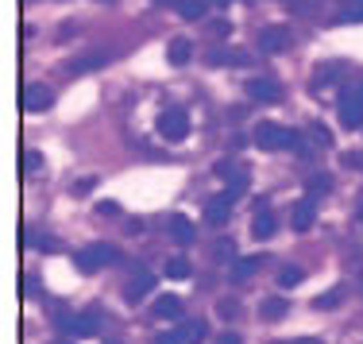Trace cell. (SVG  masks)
<instances>
[{"label": "cell", "mask_w": 363, "mask_h": 344, "mask_svg": "<svg viewBox=\"0 0 363 344\" xmlns=\"http://www.w3.org/2000/svg\"><path fill=\"white\" fill-rule=\"evenodd\" d=\"M282 344H290V340H282Z\"/></svg>", "instance_id": "7bdbcfd3"}, {"label": "cell", "mask_w": 363, "mask_h": 344, "mask_svg": "<svg viewBox=\"0 0 363 344\" xmlns=\"http://www.w3.org/2000/svg\"><path fill=\"white\" fill-rule=\"evenodd\" d=\"M93 186H97V178H82V182L74 186V194H77V197H85V194L93 190Z\"/></svg>", "instance_id": "e575fe53"}, {"label": "cell", "mask_w": 363, "mask_h": 344, "mask_svg": "<svg viewBox=\"0 0 363 344\" xmlns=\"http://www.w3.org/2000/svg\"><path fill=\"white\" fill-rule=\"evenodd\" d=\"M290 344H321L317 337H298V340H290Z\"/></svg>", "instance_id": "74e56055"}, {"label": "cell", "mask_w": 363, "mask_h": 344, "mask_svg": "<svg viewBox=\"0 0 363 344\" xmlns=\"http://www.w3.org/2000/svg\"><path fill=\"white\" fill-rule=\"evenodd\" d=\"M28 244H35V248H47V252H55V248H58V240H55V236H35V232H28Z\"/></svg>", "instance_id": "83f0119b"}, {"label": "cell", "mask_w": 363, "mask_h": 344, "mask_svg": "<svg viewBox=\"0 0 363 344\" xmlns=\"http://www.w3.org/2000/svg\"><path fill=\"white\" fill-rule=\"evenodd\" d=\"M309 128H313V140L321 143V148H333V132H328L325 124H309Z\"/></svg>", "instance_id": "f1b7e54d"}, {"label": "cell", "mask_w": 363, "mask_h": 344, "mask_svg": "<svg viewBox=\"0 0 363 344\" xmlns=\"http://www.w3.org/2000/svg\"><path fill=\"white\" fill-rule=\"evenodd\" d=\"M244 93L252 101H263V105H279L282 101V85L271 82V77H252V82L244 85Z\"/></svg>", "instance_id": "8992f818"}, {"label": "cell", "mask_w": 363, "mask_h": 344, "mask_svg": "<svg viewBox=\"0 0 363 344\" xmlns=\"http://www.w3.org/2000/svg\"><path fill=\"white\" fill-rule=\"evenodd\" d=\"M336 116L344 128H363V89H344L336 101Z\"/></svg>", "instance_id": "5b68a950"}, {"label": "cell", "mask_w": 363, "mask_h": 344, "mask_svg": "<svg viewBox=\"0 0 363 344\" xmlns=\"http://www.w3.org/2000/svg\"><path fill=\"white\" fill-rule=\"evenodd\" d=\"M155 290V274H147V271H135L132 274V282H128V290H124V298L128 302H140V298H147Z\"/></svg>", "instance_id": "7c38bea8"}, {"label": "cell", "mask_w": 363, "mask_h": 344, "mask_svg": "<svg viewBox=\"0 0 363 344\" xmlns=\"http://www.w3.org/2000/svg\"><path fill=\"white\" fill-rule=\"evenodd\" d=\"M232 205H236V197H228V194L209 197V205H205V221H209V225H224V221L232 217Z\"/></svg>", "instance_id": "30bf717a"}, {"label": "cell", "mask_w": 363, "mask_h": 344, "mask_svg": "<svg viewBox=\"0 0 363 344\" xmlns=\"http://www.w3.org/2000/svg\"><path fill=\"white\" fill-rule=\"evenodd\" d=\"M247 182H252V178H247V170H240V174L228 182V197H240V194L247 190Z\"/></svg>", "instance_id": "d4e9b609"}, {"label": "cell", "mask_w": 363, "mask_h": 344, "mask_svg": "<svg viewBox=\"0 0 363 344\" xmlns=\"http://www.w3.org/2000/svg\"><path fill=\"white\" fill-rule=\"evenodd\" d=\"M286 47H290V28L271 23V28L259 31V50H263V55H282Z\"/></svg>", "instance_id": "52a82bcc"}, {"label": "cell", "mask_w": 363, "mask_h": 344, "mask_svg": "<svg viewBox=\"0 0 363 344\" xmlns=\"http://www.w3.org/2000/svg\"><path fill=\"white\" fill-rule=\"evenodd\" d=\"M217 4H228V0H217Z\"/></svg>", "instance_id": "60d3db41"}, {"label": "cell", "mask_w": 363, "mask_h": 344, "mask_svg": "<svg viewBox=\"0 0 363 344\" xmlns=\"http://www.w3.org/2000/svg\"><path fill=\"white\" fill-rule=\"evenodd\" d=\"M55 344H74V340H55Z\"/></svg>", "instance_id": "f35d334b"}, {"label": "cell", "mask_w": 363, "mask_h": 344, "mask_svg": "<svg viewBox=\"0 0 363 344\" xmlns=\"http://www.w3.org/2000/svg\"><path fill=\"white\" fill-rule=\"evenodd\" d=\"M174 12L182 20H205V12H209V0H178Z\"/></svg>", "instance_id": "2e32d148"}, {"label": "cell", "mask_w": 363, "mask_h": 344, "mask_svg": "<svg viewBox=\"0 0 363 344\" xmlns=\"http://www.w3.org/2000/svg\"><path fill=\"white\" fill-rule=\"evenodd\" d=\"M189 260L186 255H174V260H167V279H189Z\"/></svg>", "instance_id": "44dd1931"}, {"label": "cell", "mask_w": 363, "mask_h": 344, "mask_svg": "<svg viewBox=\"0 0 363 344\" xmlns=\"http://www.w3.org/2000/svg\"><path fill=\"white\" fill-rule=\"evenodd\" d=\"M336 302H340V290H328V294H321L313 306H317V309H333Z\"/></svg>", "instance_id": "1f68e13d"}, {"label": "cell", "mask_w": 363, "mask_h": 344, "mask_svg": "<svg viewBox=\"0 0 363 344\" xmlns=\"http://www.w3.org/2000/svg\"><path fill=\"white\" fill-rule=\"evenodd\" d=\"M167 58H170V66H186L189 58H194V43H189L186 35L170 39V47H167Z\"/></svg>", "instance_id": "5bb4252c"}, {"label": "cell", "mask_w": 363, "mask_h": 344, "mask_svg": "<svg viewBox=\"0 0 363 344\" xmlns=\"http://www.w3.org/2000/svg\"><path fill=\"white\" fill-rule=\"evenodd\" d=\"M213 255H217L220 263H224V260H228V263H236V244H232V240H220V244H217V252H213Z\"/></svg>", "instance_id": "484cf974"}, {"label": "cell", "mask_w": 363, "mask_h": 344, "mask_svg": "<svg viewBox=\"0 0 363 344\" xmlns=\"http://www.w3.org/2000/svg\"><path fill=\"white\" fill-rule=\"evenodd\" d=\"M301 279H306V274H301V267H282V271H279V287H282V290H294Z\"/></svg>", "instance_id": "7402d4cb"}, {"label": "cell", "mask_w": 363, "mask_h": 344, "mask_svg": "<svg viewBox=\"0 0 363 344\" xmlns=\"http://www.w3.org/2000/svg\"><path fill=\"white\" fill-rule=\"evenodd\" d=\"M55 325H58L62 333H70L74 340H77V337H93V333L101 329V321H97V314H93V309H89V314H58Z\"/></svg>", "instance_id": "277c9868"}, {"label": "cell", "mask_w": 363, "mask_h": 344, "mask_svg": "<svg viewBox=\"0 0 363 344\" xmlns=\"http://www.w3.org/2000/svg\"><path fill=\"white\" fill-rule=\"evenodd\" d=\"M178 333H182V340H186V344H197V340H205V337H209V325H205L201 317H189V321L182 325Z\"/></svg>", "instance_id": "e0dca14e"}, {"label": "cell", "mask_w": 363, "mask_h": 344, "mask_svg": "<svg viewBox=\"0 0 363 344\" xmlns=\"http://www.w3.org/2000/svg\"><path fill=\"white\" fill-rule=\"evenodd\" d=\"M348 4H363V0H348Z\"/></svg>", "instance_id": "ab89813d"}, {"label": "cell", "mask_w": 363, "mask_h": 344, "mask_svg": "<svg viewBox=\"0 0 363 344\" xmlns=\"http://www.w3.org/2000/svg\"><path fill=\"white\" fill-rule=\"evenodd\" d=\"M344 167L359 170V174H363V151H344Z\"/></svg>", "instance_id": "f546056e"}, {"label": "cell", "mask_w": 363, "mask_h": 344, "mask_svg": "<svg viewBox=\"0 0 363 344\" xmlns=\"http://www.w3.org/2000/svg\"><path fill=\"white\" fill-rule=\"evenodd\" d=\"M151 344H186V340H182V333L174 329V333H155Z\"/></svg>", "instance_id": "4dcf8cb0"}, {"label": "cell", "mask_w": 363, "mask_h": 344, "mask_svg": "<svg viewBox=\"0 0 363 344\" xmlns=\"http://www.w3.org/2000/svg\"><path fill=\"white\" fill-rule=\"evenodd\" d=\"M259 314H263V321H282V317L290 314V302L286 298H267V302L259 306Z\"/></svg>", "instance_id": "ac0fdd59"}, {"label": "cell", "mask_w": 363, "mask_h": 344, "mask_svg": "<svg viewBox=\"0 0 363 344\" xmlns=\"http://www.w3.org/2000/svg\"><path fill=\"white\" fill-rule=\"evenodd\" d=\"M255 271H259V255H247V260H236V263H232V282H247Z\"/></svg>", "instance_id": "ffe728a7"}, {"label": "cell", "mask_w": 363, "mask_h": 344, "mask_svg": "<svg viewBox=\"0 0 363 344\" xmlns=\"http://www.w3.org/2000/svg\"><path fill=\"white\" fill-rule=\"evenodd\" d=\"M116 260H120V255H116V248H112V244H89V248H82V252H74L77 271H85V274L108 267V263H116Z\"/></svg>", "instance_id": "7a4b0ae2"}, {"label": "cell", "mask_w": 363, "mask_h": 344, "mask_svg": "<svg viewBox=\"0 0 363 344\" xmlns=\"http://www.w3.org/2000/svg\"><path fill=\"white\" fill-rule=\"evenodd\" d=\"M151 314H155V317H182V298H174V294H162V298H155Z\"/></svg>", "instance_id": "d6986e66"}, {"label": "cell", "mask_w": 363, "mask_h": 344, "mask_svg": "<svg viewBox=\"0 0 363 344\" xmlns=\"http://www.w3.org/2000/svg\"><path fill=\"white\" fill-rule=\"evenodd\" d=\"M97 213H101V217H116L120 205H116V201H101V205H97Z\"/></svg>", "instance_id": "d590c367"}, {"label": "cell", "mask_w": 363, "mask_h": 344, "mask_svg": "<svg viewBox=\"0 0 363 344\" xmlns=\"http://www.w3.org/2000/svg\"><path fill=\"white\" fill-rule=\"evenodd\" d=\"M43 167V155L39 151H28V155H23V170H28V174H31V170H39Z\"/></svg>", "instance_id": "836d02e7"}, {"label": "cell", "mask_w": 363, "mask_h": 344, "mask_svg": "<svg viewBox=\"0 0 363 344\" xmlns=\"http://www.w3.org/2000/svg\"><path fill=\"white\" fill-rule=\"evenodd\" d=\"M50 105H55V93H50L47 85H28V89H23V109H28V113H47Z\"/></svg>", "instance_id": "9c48e42d"}, {"label": "cell", "mask_w": 363, "mask_h": 344, "mask_svg": "<svg viewBox=\"0 0 363 344\" xmlns=\"http://www.w3.org/2000/svg\"><path fill=\"white\" fill-rule=\"evenodd\" d=\"M328 190H333V178H328V174H313V178H309V201L321 197V194H328Z\"/></svg>", "instance_id": "603a6c76"}, {"label": "cell", "mask_w": 363, "mask_h": 344, "mask_svg": "<svg viewBox=\"0 0 363 344\" xmlns=\"http://www.w3.org/2000/svg\"><path fill=\"white\" fill-rule=\"evenodd\" d=\"M294 140H298V132H294V128H282V124H274V120H259V124H255V143L263 151L294 148Z\"/></svg>", "instance_id": "6da1fadb"}, {"label": "cell", "mask_w": 363, "mask_h": 344, "mask_svg": "<svg viewBox=\"0 0 363 344\" xmlns=\"http://www.w3.org/2000/svg\"><path fill=\"white\" fill-rule=\"evenodd\" d=\"M240 174V167H236V162H217V178H228V182H232V178H236Z\"/></svg>", "instance_id": "d6a6232c"}, {"label": "cell", "mask_w": 363, "mask_h": 344, "mask_svg": "<svg viewBox=\"0 0 363 344\" xmlns=\"http://www.w3.org/2000/svg\"><path fill=\"white\" fill-rule=\"evenodd\" d=\"M159 135L167 143H182L189 135V116H186V109H178V105H170V109H162L159 113Z\"/></svg>", "instance_id": "3957f363"}, {"label": "cell", "mask_w": 363, "mask_h": 344, "mask_svg": "<svg viewBox=\"0 0 363 344\" xmlns=\"http://www.w3.org/2000/svg\"><path fill=\"white\" fill-rule=\"evenodd\" d=\"M217 314L224 317V321H232V317L240 314V302H236V298H220V302H217Z\"/></svg>", "instance_id": "cb8c5ba5"}, {"label": "cell", "mask_w": 363, "mask_h": 344, "mask_svg": "<svg viewBox=\"0 0 363 344\" xmlns=\"http://www.w3.org/2000/svg\"><path fill=\"white\" fill-rule=\"evenodd\" d=\"M105 344H116V340H105Z\"/></svg>", "instance_id": "b9f144b4"}, {"label": "cell", "mask_w": 363, "mask_h": 344, "mask_svg": "<svg viewBox=\"0 0 363 344\" xmlns=\"http://www.w3.org/2000/svg\"><path fill=\"white\" fill-rule=\"evenodd\" d=\"M213 344H244V340H240V337H236V333H220V337H217V340H213Z\"/></svg>", "instance_id": "8d00e7d4"}, {"label": "cell", "mask_w": 363, "mask_h": 344, "mask_svg": "<svg viewBox=\"0 0 363 344\" xmlns=\"http://www.w3.org/2000/svg\"><path fill=\"white\" fill-rule=\"evenodd\" d=\"M274 232H279V221L271 217L267 209H255V221H252V236L255 240H271Z\"/></svg>", "instance_id": "9a60e30c"}, {"label": "cell", "mask_w": 363, "mask_h": 344, "mask_svg": "<svg viewBox=\"0 0 363 344\" xmlns=\"http://www.w3.org/2000/svg\"><path fill=\"white\" fill-rule=\"evenodd\" d=\"M313 217H317V209H313V201L306 197V201H298L290 209V228L294 232H309V228H313Z\"/></svg>", "instance_id": "8fae6325"}, {"label": "cell", "mask_w": 363, "mask_h": 344, "mask_svg": "<svg viewBox=\"0 0 363 344\" xmlns=\"http://www.w3.org/2000/svg\"><path fill=\"white\" fill-rule=\"evenodd\" d=\"M340 23H363V4H356V8H340V16H336Z\"/></svg>", "instance_id": "4316f807"}, {"label": "cell", "mask_w": 363, "mask_h": 344, "mask_svg": "<svg viewBox=\"0 0 363 344\" xmlns=\"http://www.w3.org/2000/svg\"><path fill=\"white\" fill-rule=\"evenodd\" d=\"M167 232H170V240H174V244H182V248L197 240V225L186 217V213H170V217H167Z\"/></svg>", "instance_id": "ba28073f"}, {"label": "cell", "mask_w": 363, "mask_h": 344, "mask_svg": "<svg viewBox=\"0 0 363 344\" xmlns=\"http://www.w3.org/2000/svg\"><path fill=\"white\" fill-rule=\"evenodd\" d=\"M108 50H93V55H82V58H74L70 66H66V70L70 74H89V70H97V66H105L108 62Z\"/></svg>", "instance_id": "4fadbf2b"}]
</instances>
